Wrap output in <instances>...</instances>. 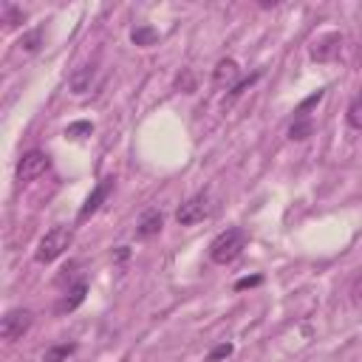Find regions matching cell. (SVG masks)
Here are the masks:
<instances>
[{"mask_svg":"<svg viewBox=\"0 0 362 362\" xmlns=\"http://www.w3.org/2000/svg\"><path fill=\"white\" fill-rule=\"evenodd\" d=\"M243 249H246V232L241 227H230L221 235L212 238V243H209V261L218 264V266H227V264H232V261L241 258Z\"/></svg>","mask_w":362,"mask_h":362,"instance_id":"1","label":"cell"},{"mask_svg":"<svg viewBox=\"0 0 362 362\" xmlns=\"http://www.w3.org/2000/svg\"><path fill=\"white\" fill-rule=\"evenodd\" d=\"M71 241H74V232H71V227H51V230L40 238L34 258H37V264H54L57 258H62V252L71 246Z\"/></svg>","mask_w":362,"mask_h":362,"instance_id":"2","label":"cell"},{"mask_svg":"<svg viewBox=\"0 0 362 362\" xmlns=\"http://www.w3.org/2000/svg\"><path fill=\"white\" fill-rule=\"evenodd\" d=\"M209 215H212V201H209V193H198V196L187 198L184 204H181V207L175 209V221H178L181 227H193V224H198V221L209 218Z\"/></svg>","mask_w":362,"mask_h":362,"instance_id":"3","label":"cell"},{"mask_svg":"<svg viewBox=\"0 0 362 362\" xmlns=\"http://www.w3.org/2000/svg\"><path fill=\"white\" fill-rule=\"evenodd\" d=\"M31 320H34V314L28 309H9L3 314V320H0V337L6 343H17L31 329Z\"/></svg>","mask_w":362,"mask_h":362,"instance_id":"4","label":"cell"},{"mask_svg":"<svg viewBox=\"0 0 362 362\" xmlns=\"http://www.w3.org/2000/svg\"><path fill=\"white\" fill-rule=\"evenodd\" d=\"M340 51H343V34L340 31L320 34V37L311 43V49H309V54H311L314 62H331V60L340 57Z\"/></svg>","mask_w":362,"mask_h":362,"instance_id":"5","label":"cell"},{"mask_svg":"<svg viewBox=\"0 0 362 362\" xmlns=\"http://www.w3.org/2000/svg\"><path fill=\"white\" fill-rule=\"evenodd\" d=\"M49 167H51V159H49L43 150H28V153H23V159L17 162V181L28 184V181L40 178Z\"/></svg>","mask_w":362,"mask_h":362,"instance_id":"6","label":"cell"},{"mask_svg":"<svg viewBox=\"0 0 362 362\" xmlns=\"http://www.w3.org/2000/svg\"><path fill=\"white\" fill-rule=\"evenodd\" d=\"M238 83H241V65H238L235 60L224 57L218 65H215V71H212V85L221 88V91H224V88L232 91Z\"/></svg>","mask_w":362,"mask_h":362,"instance_id":"7","label":"cell"},{"mask_svg":"<svg viewBox=\"0 0 362 362\" xmlns=\"http://www.w3.org/2000/svg\"><path fill=\"white\" fill-rule=\"evenodd\" d=\"M94 77H96V62H85V65H77L74 71H71L68 77V91L74 96H83L91 91L94 85Z\"/></svg>","mask_w":362,"mask_h":362,"instance_id":"8","label":"cell"},{"mask_svg":"<svg viewBox=\"0 0 362 362\" xmlns=\"http://www.w3.org/2000/svg\"><path fill=\"white\" fill-rule=\"evenodd\" d=\"M111 190H114V178H105V181H99V184L94 187V193L85 198V204H83V209H80V221H85L88 215H94L99 207H102V201L111 196Z\"/></svg>","mask_w":362,"mask_h":362,"instance_id":"9","label":"cell"},{"mask_svg":"<svg viewBox=\"0 0 362 362\" xmlns=\"http://www.w3.org/2000/svg\"><path fill=\"white\" fill-rule=\"evenodd\" d=\"M164 227V218H162V212L159 209H148L139 218V227H136V238L139 241H148V238H156Z\"/></svg>","mask_w":362,"mask_h":362,"instance_id":"10","label":"cell"},{"mask_svg":"<svg viewBox=\"0 0 362 362\" xmlns=\"http://www.w3.org/2000/svg\"><path fill=\"white\" fill-rule=\"evenodd\" d=\"M85 298H88V283H85V280H80V283H74V286L68 288V295L62 298V303L57 306V311H60V314L74 311V309H80V306L85 303Z\"/></svg>","mask_w":362,"mask_h":362,"instance_id":"11","label":"cell"},{"mask_svg":"<svg viewBox=\"0 0 362 362\" xmlns=\"http://www.w3.org/2000/svg\"><path fill=\"white\" fill-rule=\"evenodd\" d=\"M130 40H133V46H139V49H148V46H156V43H159V31H156L153 26H136V28L130 31Z\"/></svg>","mask_w":362,"mask_h":362,"instance_id":"12","label":"cell"},{"mask_svg":"<svg viewBox=\"0 0 362 362\" xmlns=\"http://www.w3.org/2000/svg\"><path fill=\"white\" fill-rule=\"evenodd\" d=\"M311 133H314V122L309 117H295L292 128H288V139L292 141H306Z\"/></svg>","mask_w":362,"mask_h":362,"instance_id":"13","label":"cell"},{"mask_svg":"<svg viewBox=\"0 0 362 362\" xmlns=\"http://www.w3.org/2000/svg\"><path fill=\"white\" fill-rule=\"evenodd\" d=\"M3 23H6V28H17L26 23V12L15 3H3Z\"/></svg>","mask_w":362,"mask_h":362,"instance_id":"14","label":"cell"},{"mask_svg":"<svg viewBox=\"0 0 362 362\" xmlns=\"http://www.w3.org/2000/svg\"><path fill=\"white\" fill-rule=\"evenodd\" d=\"M74 343H62V345H51L49 351H46V356H43V362H65L71 354H74Z\"/></svg>","mask_w":362,"mask_h":362,"instance_id":"15","label":"cell"},{"mask_svg":"<svg viewBox=\"0 0 362 362\" xmlns=\"http://www.w3.org/2000/svg\"><path fill=\"white\" fill-rule=\"evenodd\" d=\"M40 43H43V28H31V31H26L23 37H20V49L26 54H34V51L40 49Z\"/></svg>","mask_w":362,"mask_h":362,"instance_id":"16","label":"cell"},{"mask_svg":"<svg viewBox=\"0 0 362 362\" xmlns=\"http://www.w3.org/2000/svg\"><path fill=\"white\" fill-rule=\"evenodd\" d=\"M345 119H348V125H351L354 130H362V94L351 99V105H348V114H345Z\"/></svg>","mask_w":362,"mask_h":362,"instance_id":"17","label":"cell"},{"mask_svg":"<svg viewBox=\"0 0 362 362\" xmlns=\"http://www.w3.org/2000/svg\"><path fill=\"white\" fill-rule=\"evenodd\" d=\"M258 80H261V71H255V74H252V77H246V80H241V83H238V85H235V88L230 91V96H227V102H224V105H232V102H235V99H238V96H241L243 91H249V88H252V85H255Z\"/></svg>","mask_w":362,"mask_h":362,"instance_id":"18","label":"cell"},{"mask_svg":"<svg viewBox=\"0 0 362 362\" xmlns=\"http://www.w3.org/2000/svg\"><path fill=\"white\" fill-rule=\"evenodd\" d=\"M175 85L181 88V91H184V94H193L196 91V80H193V71H181V74H178V80H175Z\"/></svg>","mask_w":362,"mask_h":362,"instance_id":"19","label":"cell"},{"mask_svg":"<svg viewBox=\"0 0 362 362\" xmlns=\"http://www.w3.org/2000/svg\"><path fill=\"white\" fill-rule=\"evenodd\" d=\"M91 130H94V125H91V122H74V125H68L65 136H71V139H80V136H88Z\"/></svg>","mask_w":362,"mask_h":362,"instance_id":"20","label":"cell"},{"mask_svg":"<svg viewBox=\"0 0 362 362\" xmlns=\"http://www.w3.org/2000/svg\"><path fill=\"white\" fill-rule=\"evenodd\" d=\"M322 96H325V91H322V88H320V91H314V94H311L309 99H303V102H300V107H298V114H300V117H306V111H309V107H311V105H317V102H320Z\"/></svg>","mask_w":362,"mask_h":362,"instance_id":"21","label":"cell"},{"mask_svg":"<svg viewBox=\"0 0 362 362\" xmlns=\"http://www.w3.org/2000/svg\"><path fill=\"white\" fill-rule=\"evenodd\" d=\"M230 354H232V343H224V345H218V348L209 351V362H218V359L230 356Z\"/></svg>","mask_w":362,"mask_h":362,"instance_id":"22","label":"cell"},{"mask_svg":"<svg viewBox=\"0 0 362 362\" xmlns=\"http://www.w3.org/2000/svg\"><path fill=\"white\" fill-rule=\"evenodd\" d=\"M264 283V277L261 275H252V277H241L238 283H235V288L241 292V288H252V286H261Z\"/></svg>","mask_w":362,"mask_h":362,"instance_id":"23","label":"cell"},{"mask_svg":"<svg viewBox=\"0 0 362 362\" xmlns=\"http://www.w3.org/2000/svg\"><path fill=\"white\" fill-rule=\"evenodd\" d=\"M351 300L354 303H362V272L354 277V283H351Z\"/></svg>","mask_w":362,"mask_h":362,"instance_id":"24","label":"cell"},{"mask_svg":"<svg viewBox=\"0 0 362 362\" xmlns=\"http://www.w3.org/2000/svg\"><path fill=\"white\" fill-rule=\"evenodd\" d=\"M128 255H130V252H128V249H125V246H119V252H117V258H119V261H125V258H128Z\"/></svg>","mask_w":362,"mask_h":362,"instance_id":"25","label":"cell"},{"mask_svg":"<svg viewBox=\"0 0 362 362\" xmlns=\"http://www.w3.org/2000/svg\"><path fill=\"white\" fill-rule=\"evenodd\" d=\"M359 60H362V46H359Z\"/></svg>","mask_w":362,"mask_h":362,"instance_id":"26","label":"cell"}]
</instances>
